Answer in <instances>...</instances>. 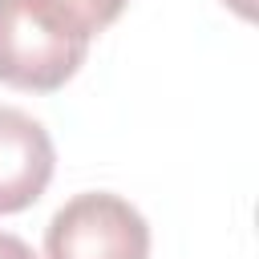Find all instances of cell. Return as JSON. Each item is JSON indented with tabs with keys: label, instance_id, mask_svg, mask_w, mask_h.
<instances>
[{
	"label": "cell",
	"instance_id": "cell-1",
	"mask_svg": "<svg viewBox=\"0 0 259 259\" xmlns=\"http://www.w3.org/2000/svg\"><path fill=\"white\" fill-rule=\"evenodd\" d=\"M89 40L53 0H0V81L12 89H61L85 65Z\"/></svg>",
	"mask_w": 259,
	"mask_h": 259
},
{
	"label": "cell",
	"instance_id": "cell-2",
	"mask_svg": "<svg viewBox=\"0 0 259 259\" xmlns=\"http://www.w3.org/2000/svg\"><path fill=\"white\" fill-rule=\"evenodd\" d=\"M45 259H150V227L121 194L85 190L49 219Z\"/></svg>",
	"mask_w": 259,
	"mask_h": 259
},
{
	"label": "cell",
	"instance_id": "cell-3",
	"mask_svg": "<svg viewBox=\"0 0 259 259\" xmlns=\"http://www.w3.org/2000/svg\"><path fill=\"white\" fill-rule=\"evenodd\" d=\"M53 166L57 150L49 130L32 113L0 105V214L28 210L53 182Z\"/></svg>",
	"mask_w": 259,
	"mask_h": 259
},
{
	"label": "cell",
	"instance_id": "cell-4",
	"mask_svg": "<svg viewBox=\"0 0 259 259\" xmlns=\"http://www.w3.org/2000/svg\"><path fill=\"white\" fill-rule=\"evenodd\" d=\"M65 16H73L89 36H97V32H105L117 16H121V8L130 4V0H53Z\"/></svg>",
	"mask_w": 259,
	"mask_h": 259
},
{
	"label": "cell",
	"instance_id": "cell-5",
	"mask_svg": "<svg viewBox=\"0 0 259 259\" xmlns=\"http://www.w3.org/2000/svg\"><path fill=\"white\" fill-rule=\"evenodd\" d=\"M0 259H36V251L20 239V235H8L0 231Z\"/></svg>",
	"mask_w": 259,
	"mask_h": 259
}]
</instances>
